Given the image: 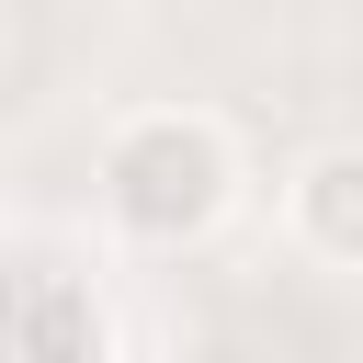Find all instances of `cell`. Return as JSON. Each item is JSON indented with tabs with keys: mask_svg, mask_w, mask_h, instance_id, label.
<instances>
[{
	"mask_svg": "<svg viewBox=\"0 0 363 363\" xmlns=\"http://www.w3.org/2000/svg\"><path fill=\"white\" fill-rule=\"evenodd\" d=\"M102 216L136 250H193L238 216V136L193 102H147L102 136Z\"/></svg>",
	"mask_w": 363,
	"mask_h": 363,
	"instance_id": "cell-1",
	"label": "cell"
},
{
	"mask_svg": "<svg viewBox=\"0 0 363 363\" xmlns=\"http://www.w3.org/2000/svg\"><path fill=\"white\" fill-rule=\"evenodd\" d=\"M284 227H295L306 261L363 272V147H318V159H295V182H284Z\"/></svg>",
	"mask_w": 363,
	"mask_h": 363,
	"instance_id": "cell-2",
	"label": "cell"
}]
</instances>
